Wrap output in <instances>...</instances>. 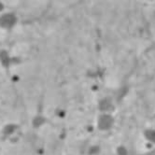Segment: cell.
Returning <instances> with one entry per match:
<instances>
[{"instance_id": "obj_1", "label": "cell", "mask_w": 155, "mask_h": 155, "mask_svg": "<svg viewBox=\"0 0 155 155\" xmlns=\"http://www.w3.org/2000/svg\"><path fill=\"white\" fill-rule=\"evenodd\" d=\"M15 20L16 19H15L13 14L7 13V14H4L1 18H0V25L8 27V26L12 25L15 23Z\"/></svg>"}]
</instances>
